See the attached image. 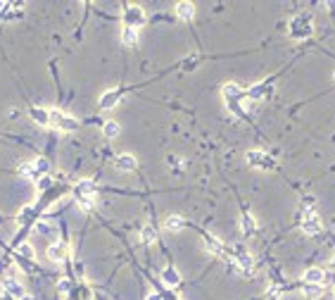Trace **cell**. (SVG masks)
I'll return each instance as SVG.
<instances>
[{
  "label": "cell",
  "mask_w": 335,
  "mask_h": 300,
  "mask_svg": "<svg viewBox=\"0 0 335 300\" xmlns=\"http://www.w3.org/2000/svg\"><path fill=\"white\" fill-rule=\"evenodd\" d=\"M140 241H143L145 245H152L155 241H157V231H155V226L145 224L143 229H140Z\"/></svg>",
  "instance_id": "d6986e66"
},
{
  "label": "cell",
  "mask_w": 335,
  "mask_h": 300,
  "mask_svg": "<svg viewBox=\"0 0 335 300\" xmlns=\"http://www.w3.org/2000/svg\"><path fill=\"white\" fill-rule=\"evenodd\" d=\"M205 248L212 253V255H217V257H219V255H228V250L223 248V243L219 238H214V236H207L205 238Z\"/></svg>",
  "instance_id": "7c38bea8"
},
{
  "label": "cell",
  "mask_w": 335,
  "mask_h": 300,
  "mask_svg": "<svg viewBox=\"0 0 335 300\" xmlns=\"http://www.w3.org/2000/svg\"><path fill=\"white\" fill-rule=\"evenodd\" d=\"M304 283H314V286H323L326 281V272L323 269H318V267H312V269H307L304 272Z\"/></svg>",
  "instance_id": "30bf717a"
},
{
  "label": "cell",
  "mask_w": 335,
  "mask_h": 300,
  "mask_svg": "<svg viewBox=\"0 0 335 300\" xmlns=\"http://www.w3.org/2000/svg\"><path fill=\"white\" fill-rule=\"evenodd\" d=\"M121 43H124L126 48H133V45L138 43V31L131 29V26H124V31H121Z\"/></svg>",
  "instance_id": "e0dca14e"
},
{
  "label": "cell",
  "mask_w": 335,
  "mask_h": 300,
  "mask_svg": "<svg viewBox=\"0 0 335 300\" xmlns=\"http://www.w3.org/2000/svg\"><path fill=\"white\" fill-rule=\"evenodd\" d=\"M302 231L307 234V236H318L321 231H323V224H321V219H318V214L312 210V207H304V212H302Z\"/></svg>",
  "instance_id": "7a4b0ae2"
},
{
  "label": "cell",
  "mask_w": 335,
  "mask_h": 300,
  "mask_svg": "<svg viewBox=\"0 0 335 300\" xmlns=\"http://www.w3.org/2000/svg\"><path fill=\"white\" fill-rule=\"evenodd\" d=\"M114 165H117V169H119V171H124V174H129V171H136V167H138L136 157H133V155H129V152L119 155V157L114 160Z\"/></svg>",
  "instance_id": "52a82bcc"
},
{
  "label": "cell",
  "mask_w": 335,
  "mask_h": 300,
  "mask_svg": "<svg viewBox=\"0 0 335 300\" xmlns=\"http://www.w3.org/2000/svg\"><path fill=\"white\" fill-rule=\"evenodd\" d=\"M119 98H121V91H107V93H102L100 95V100H98V107L100 110H112L117 103H119Z\"/></svg>",
  "instance_id": "ba28073f"
},
{
  "label": "cell",
  "mask_w": 335,
  "mask_h": 300,
  "mask_svg": "<svg viewBox=\"0 0 335 300\" xmlns=\"http://www.w3.org/2000/svg\"><path fill=\"white\" fill-rule=\"evenodd\" d=\"M19 174H21L24 179H36L38 176L36 165H34V162H21V165H19Z\"/></svg>",
  "instance_id": "44dd1931"
},
{
  "label": "cell",
  "mask_w": 335,
  "mask_h": 300,
  "mask_svg": "<svg viewBox=\"0 0 335 300\" xmlns=\"http://www.w3.org/2000/svg\"><path fill=\"white\" fill-rule=\"evenodd\" d=\"M321 293H323V286H314V283H304V296L312 300L321 298Z\"/></svg>",
  "instance_id": "cb8c5ba5"
},
{
  "label": "cell",
  "mask_w": 335,
  "mask_h": 300,
  "mask_svg": "<svg viewBox=\"0 0 335 300\" xmlns=\"http://www.w3.org/2000/svg\"><path fill=\"white\" fill-rule=\"evenodd\" d=\"M323 283H331V286H335V272L333 274H326V281Z\"/></svg>",
  "instance_id": "f546056e"
},
{
  "label": "cell",
  "mask_w": 335,
  "mask_h": 300,
  "mask_svg": "<svg viewBox=\"0 0 335 300\" xmlns=\"http://www.w3.org/2000/svg\"><path fill=\"white\" fill-rule=\"evenodd\" d=\"M124 24L138 31V29L145 24V12H143V7H138V5H129L126 12H124Z\"/></svg>",
  "instance_id": "8992f818"
},
{
  "label": "cell",
  "mask_w": 335,
  "mask_h": 300,
  "mask_svg": "<svg viewBox=\"0 0 335 300\" xmlns=\"http://www.w3.org/2000/svg\"><path fill=\"white\" fill-rule=\"evenodd\" d=\"M245 160H247V165H252V167H257V169H264V171L276 169V160H274L271 155H266L264 150H247Z\"/></svg>",
  "instance_id": "3957f363"
},
{
  "label": "cell",
  "mask_w": 335,
  "mask_h": 300,
  "mask_svg": "<svg viewBox=\"0 0 335 300\" xmlns=\"http://www.w3.org/2000/svg\"><path fill=\"white\" fill-rule=\"evenodd\" d=\"M5 291H7V296H10V298H15V300H29V296L24 293V288H21L17 281H12V279H10V281H5Z\"/></svg>",
  "instance_id": "4fadbf2b"
},
{
  "label": "cell",
  "mask_w": 335,
  "mask_h": 300,
  "mask_svg": "<svg viewBox=\"0 0 335 300\" xmlns=\"http://www.w3.org/2000/svg\"><path fill=\"white\" fill-rule=\"evenodd\" d=\"M269 91H271V88H269L266 84H257V86H252V88H250L245 95H247L250 100H261L264 95H269Z\"/></svg>",
  "instance_id": "ac0fdd59"
},
{
  "label": "cell",
  "mask_w": 335,
  "mask_h": 300,
  "mask_svg": "<svg viewBox=\"0 0 335 300\" xmlns=\"http://www.w3.org/2000/svg\"><path fill=\"white\" fill-rule=\"evenodd\" d=\"M145 300H162V296H159V293H150Z\"/></svg>",
  "instance_id": "4dcf8cb0"
},
{
  "label": "cell",
  "mask_w": 335,
  "mask_h": 300,
  "mask_svg": "<svg viewBox=\"0 0 335 300\" xmlns=\"http://www.w3.org/2000/svg\"><path fill=\"white\" fill-rule=\"evenodd\" d=\"M221 93H223V100H226V103H228V100H240L242 95H245L238 84H223Z\"/></svg>",
  "instance_id": "8fae6325"
},
{
  "label": "cell",
  "mask_w": 335,
  "mask_h": 300,
  "mask_svg": "<svg viewBox=\"0 0 335 300\" xmlns=\"http://www.w3.org/2000/svg\"><path fill=\"white\" fill-rule=\"evenodd\" d=\"M162 281L167 283V286H171V288H174V286H178V283H181V274H178V272H176L174 267H167V269L162 272Z\"/></svg>",
  "instance_id": "2e32d148"
},
{
  "label": "cell",
  "mask_w": 335,
  "mask_h": 300,
  "mask_svg": "<svg viewBox=\"0 0 335 300\" xmlns=\"http://www.w3.org/2000/svg\"><path fill=\"white\" fill-rule=\"evenodd\" d=\"M36 229L40 231V234H55V224L48 222V219H40V222L36 224Z\"/></svg>",
  "instance_id": "484cf974"
},
{
  "label": "cell",
  "mask_w": 335,
  "mask_h": 300,
  "mask_svg": "<svg viewBox=\"0 0 335 300\" xmlns=\"http://www.w3.org/2000/svg\"><path fill=\"white\" fill-rule=\"evenodd\" d=\"M74 198L79 207L81 210H91L95 203V184L93 181H88V179H83V181H79L74 186Z\"/></svg>",
  "instance_id": "6da1fadb"
},
{
  "label": "cell",
  "mask_w": 335,
  "mask_h": 300,
  "mask_svg": "<svg viewBox=\"0 0 335 300\" xmlns=\"http://www.w3.org/2000/svg\"><path fill=\"white\" fill-rule=\"evenodd\" d=\"M176 17L178 19H193L195 17V5L188 2V0L178 2V5H176Z\"/></svg>",
  "instance_id": "5bb4252c"
},
{
  "label": "cell",
  "mask_w": 335,
  "mask_h": 300,
  "mask_svg": "<svg viewBox=\"0 0 335 300\" xmlns=\"http://www.w3.org/2000/svg\"><path fill=\"white\" fill-rule=\"evenodd\" d=\"M102 131H105V136H107V138H117V136L121 133V127H119V122H114V119H110V122H105Z\"/></svg>",
  "instance_id": "7402d4cb"
},
{
  "label": "cell",
  "mask_w": 335,
  "mask_h": 300,
  "mask_svg": "<svg viewBox=\"0 0 335 300\" xmlns=\"http://www.w3.org/2000/svg\"><path fill=\"white\" fill-rule=\"evenodd\" d=\"M17 255H19V257H24V260H34V257H36V250H34V245L21 243L17 248Z\"/></svg>",
  "instance_id": "603a6c76"
},
{
  "label": "cell",
  "mask_w": 335,
  "mask_h": 300,
  "mask_svg": "<svg viewBox=\"0 0 335 300\" xmlns=\"http://www.w3.org/2000/svg\"><path fill=\"white\" fill-rule=\"evenodd\" d=\"M67 255H69V248L64 243H53L48 248V257H50L53 262H64Z\"/></svg>",
  "instance_id": "9c48e42d"
},
{
  "label": "cell",
  "mask_w": 335,
  "mask_h": 300,
  "mask_svg": "<svg viewBox=\"0 0 335 300\" xmlns=\"http://www.w3.org/2000/svg\"><path fill=\"white\" fill-rule=\"evenodd\" d=\"M164 226H167L169 231H181V229L186 226V219H183V217H178V214H169L167 222H164Z\"/></svg>",
  "instance_id": "ffe728a7"
},
{
  "label": "cell",
  "mask_w": 335,
  "mask_h": 300,
  "mask_svg": "<svg viewBox=\"0 0 335 300\" xmlns=\"http://www.w3.org/2000/svg\"><path fill=\"white\" fill-rule=\"evenodd\" d=\"M312 31H314V24L307 15H297V17L290 19V34L295 38H307Z\"/></svg>",
  "instance_id": "5b68a950"
},
{
  "label": "cell",
  "mask_w": 335,
  "mask_h": 300,
  "mask_svg": "<svg viewBox=\"0 0 335 300\" xmlns=\"http://www.w3.org/2000/svg\"><path fill=\"white\" fill-rule=\"evenodd\" d=\"M50 127H55L59 131H76L79 129V122L69 114L59 112V110H50Z\"/></svg>",
  "instance_id": "277c9868"
},
{
  "label": "cell",
  "mask_w": 335,
  "mask_h": 300,
  "mask_svg": "<svg viewBox=\"0 0 335 300\" xmlns=\"http://www.w3.org/2000/svg\"><path fill=\"white\" fill-rule=\"evenodd\" d=\"M333 81H335V74H333Z\"/></svg>",
  "instance_id": "1f68e13d"
},
{
  "label": "cell",
  "mask_w": 335,
  "mask_h": 300,
  "mask_svg": "<svg viewBox=\"0 0 335 300\" xmlns=\"http://www.w3.org/2000/svg\"><path fill=\"white\" fill-rule=\"evenodd\" d=\"M29 114L36 119L40 127H48V124H50V112L43 110V107H29Z\"/></svg>",
  "instance_id": "9a60e30c"
},
{
  "label": "cell",
  "mask_w": 335,
  "mask_h": 300,
  "mask_svg": "<svg viewBox=\"0 0 335 300\" xmlns=\"http://www.w3.org/2000/svg\"><path fill=\"white\" fill-rule=\"evenodd\" d=\"M242 234H245V236H252V234H255V219H252L250 214L242 217Z\"/></svg>",
  "instance_id": "d4e9b609"
},
{
  "label": "cell",
  "mask_w": 335,
  "mask_h": 300,
  "mask_svg": "<svg viewBox=\"0 0 335 300\" xmlns=\"http://www.w3.org/2000/svg\"><path fill=\"white\" fill-rule=\"evenodd\" d=\"M269 296H276V298H280V296H283V288H271V291H269Z\"/></svg>",
  "instance_id": "f1b7e54d"
},
{
  "label": "cell",
  "mask_w": 335,
  "mask_h": 300,
  "mask_svg": "<svg viewBox=\"0 0 335 300\" xmlns=\"http://www.w3.org/2000/svg\"><path fill=\"white\" fill-rule=\"evenodd\" d=\"M34 165H36V171H38V176H40V174H45V171H48V160H45V157H38L36 162H34Z\"/></svg>",
  "instance_id": "4316f807"
},
{
  "label": "cell",
  "mask_w": 335,
  "mask_h": 300,
  "mask_svg": "<svg viewBox=\"0 0 335 300\" xmlns=\"http://www.w3.org/2000/svg\"><path fill=\"white\" fill-rule=\"evenodd\" d=\"M67 291H72V281H59V293H67Z\"/></svg>",
  "instance_id": "83f0119b"
}]
</instances>
